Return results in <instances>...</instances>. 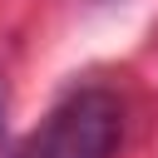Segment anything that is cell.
I'll return each mask as SVG.
<instances>
[{
    "label": "cell",
    "mask_w": 158,
    "mask_h": 158,
    "mask_svg": "<svg viewBox=\"0 0 158 158\" xmlns=\"http://www.w3.org/2000/svg\"><path fill=\"white\" fill-rule=\"evenodd\" d=\"M123 138V109L109 89H79L69 94L49 128L40 133L44 143V158H114Z\"/></svg>",
    "instance_id": "cell-1"
},
{
    "label": "cell",
    "mask_w": 158,
    "mask_h": 158,
    "mask_svg": "<svg viewBox=\"0 0 158 158\" xmlns=\"http://www.w3.org/2000/svg\"><path fill=\"white\" fill-rule=\"evenodd\" d=\"M10 158H44V143H40V138H30V143H25V148H15Z\"/></svg>",
    "instance_id": "cell-2"
}]
</instances>
